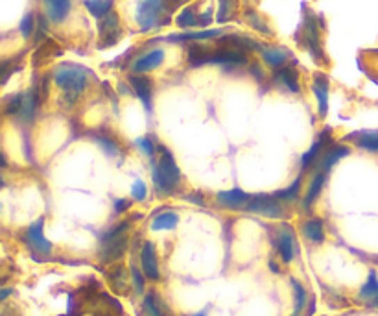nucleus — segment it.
Wrapping results in <instances>:
<instances>
[{
  "label": "nucleus",
  "mask_w": 378,
  "mask_h": 316,
  "mask_svg": "<svg viewBox=\"0 0 378 316\" xmlns=\"http://www.w3.org/2000/svg\"><path fill=\"white\" fill-rule=\"evenodd\" d=\"M137 146L141 148V152L144 153V156H148L150 159H153V156H155V144H153V141L150 137H141L137 139Z\"/></svg>",
  "instance_id": "obj_40"
},
{
  "label": "nucleus",
  "mask_w": 378,
  "mask_h": 316,
  "mask_svg": "<svg viewBox=\"0 0 378 316\" xmlns=\"http://www.w3.org/2000/svg\"><path fill=\"white\" fill-rule=\"evenodd\" d=\"M161 158L153 161L152 165V179L159 195H172L178 183L181 181V170H179L173 153L166 146L157 148Z\"/></svg>",
  "instance_id": "obj_1"
},
{
  "label": "nucleus",
  "mask_w": 378,
  "mask_h": 316,
  "mask_svg": "<svg viewBox=\"0 0 378 316\" xmlns=\"http://www.w3.org/2000/svg\"><path fill=\"white\" fill-rule=\"evenodd\" d=\"M178 27L181 28H192V27H200V15H198V8L196 6H187L181 13L178 15Z\"/></svg>",
  "instance_id": "obj_27"
},
{
  "label": "nucleus",
  "mask_w": 378,
  "mask_h": 316,
  "mask_svg": "<svg viewBox=\"0 0 378 316\" xmlns=\"http://www.w3.org/2000/svg\"><path fill=\"white\" fill-rule=\"evenodd\" d=\"M96 142L100 144V148L104 150L109 158H115V156H118V152H120V148H118V144H116L115 139H111L109 135H96Z\"/></svg>",
  "instance_id": "obj_33"
},
{
  "label": "nucleus",
  "mask_w": 378,
  "mask_h": 316,
  "mask_svg": "<svg viewBox=\"0 0 378 316\" xmlns=\"http://www.w3.org/2000/svg\"><path fill=\"white\" fill-rule=\"evenodd\" d=\"M48 19L56 24L63 22L70 13V0H45Z\"/></svg>",
  "instance_id": "obj_19"
},
{
  "label": "nucleus",
  "mask_w": 378,
  "mask_h": 316,
  "mask_svg": "<svg viewBox=\"0 0 378 316\" xmlns=\"http://www.w3.org/2000/svg\"><path fill=\"white\" fill-rule=\"evenodd\" d=\"M207 313H209V311H207V309H203L201 313H198V315H192V316H207Z\"/></svg>",
  "instance_id": "obj_46"
},
{
  "label": "nucleus",
  "mask_w": 378,
  "mask_h": 316,
  "mask_svg": "<svg viewBox=\"0 0 378 316\" xmlns=\"http://www.w3.org/2000/svg\"><path fill=\"white\" fill-rule=\"evenodd\" d=\"M237 11V0H220V10H218V22L231 21Z\"/></svg>",
  "instance_id": "obj_32"
},
{
  "label": "nucleus",
  "mask_w": 378,
  "mask_h": 316,
  "mask_svg": "<svg viewBox=\"0 0 378 316\" xmlns=\"http://www.w3.org/2000/svg\"><path fill=\"white\" fill-rule=\"evenodd\" d=\"M358 148H362L365 152L378 153V130H365V132H358L354 135H349Z\"/></svg>",
  "instance_id": "obj_20"
},
{
  "label": "nucleus",
  "mask_w": 378,
  "mask_h": 316,
  "mask_svg": "<svg viewBox=\"0 0 378 316\" xmlns=\"http://www.w3.org/2000/svg\"><path fill=\"white\" fill-rule=\"evenodd\" d=\"M179 224V215L173 213V211H164V213H159L152 222L153 232H168Z\"/></svg>",
  "instance_id": "obj_24"
},
{
  "label": "nucleus",
  "mask_w": 378,
  "mask_h": 316,
  "mask_svg": "<svg viewBox=\"0 0 378 316\" xmlns=\"http://www.w3.org/2000/svg\"><path fill=\"white\" fill-rule=\"evenodd\" d=\"M326 174H329V172H325V170H317V172H315L312 181H310L305 198H303V209H310V206L317 200V196L321 195V190L325 187Z\"/></svg>",
  "instance_id": "obj_16"
},
{
  "label": "nucleus",
  "mask_w": 378,
  "mask_h": 316,
  "mask_svg": "<svg viewBox=\"0 0 378 316\" xmlns=\"http://www.w3.org/2000/svg\"><path fill=\"white\" fill-rule=\"evenodd\" d=\"M129 84H132L135 95L142 100V104L146 105V110L152 111V91H153L152 80L146 78V76L132 74V76H129Z\"/></svg>",
  "instance_id": "obj_12"
},
{
  "label": "nucleus",
  "mask_w": 378,
  "mask_h": 316,
  "mask_svg": "<svg viewBox=\"0 0 378 316\" xmlns=\"http://www.w3.org/2000/svg\"><path fill=\"white\" fill-rule=\"evenodd\" d=\"M277 250L281 253L284 263H292L295 257V241H294V233L290 232L288 227L281 230L277 235Z\"/></svg>",
  "instance_id": "obj_15"
},
{
  "label": "nucleus",
  "mask_w": 378,
  "mask_h": 316,
  "mask_svg": "<svg viewBox=\"0 0 378 316\" xmlns=\"http://www.w3.org/2000/svg\"><path fill=\"white\" fill-rule=\"evenodd\" d=\"M210 48L203 47V45H190L189 47V63L192 67H201V65L209 63Z\"/></svg>",
  "instance_id": "obj_25"
},
{
  "label": "nucleus",
  "mask_w": 378,
  "mask_h": 316,
  "mask_svg": "<svg viewBox=\"0 0 378 316\" xmlns=\"http://www.w3.org/2000/svg\"><path fill=\"white\" fill-rule=\"evenodd\" d=\"M89 70L79 65L65 63L59 65L58 69L54 70V82L58 85L59 89L63 91L65 95L78 96L81 91L87 87L89 82Z\"/></svg>",
  "instance_id": "obj_2"
},
{
  "label": "nucleus",
  "mask_w": 378,
  "mask_h": 316,
  "mask_svg": "<svg viewBox=\"0 0 378 316\" xmlns=\"http://www.w3.org/2000/svg\"><path fill=\"white\" fill-rule=\"evenodd\" d=\"M246 211L251 213H260L268 218H281L284 216V207L278 198L274 195H255L246 206Z\"/></svg>",
  "instance_id": "obj_5"
},
{
  "label": "nucleus",
  "mask_w": 378,
  "mask_h": 316,
  "mask_svg": "<svg viewBox=\"0 0 378 316\" xmlns=\"http://www.w3.org/2000/svg\"><path fill=\"white\" fill-rule=\"evenodd\" d=\"M163 10H166L164 0H139L135 19H137L141 32H150L159 24H163V21H161Z\"/></svg>",
  "instance_id": "obj_4"
},
{
  "label": "nucleus",
  "mask_w": 378,
  "mask_h": 316,
  "mask_svg": "<svg viewBox=\"0 0 378 316\" xmlns=\"http://www.w3.org/2000/svg\"><path fill=\"white\" fill-rule=\"evenodd\" d=\"M373 306H375V307H378V300H375V301H373Z\"/></svg>",
  "instance_id": "obj_47"
},
{
  "label": "nucleus",
  "mask_w": 378,
  "mask_h": 316,
  "mask_svg": "<svg viewBox=\"0 0 378 316\" xmlns=\"http://www.w3.org/2000/svg\"><path fill=\"white\" fill-rule=\"evenodd\" d=\"M303 235L312 243H323L325 241V227L321 218H308L303 224Z\"/></svg>",
  "instance_id": "obj_23"
},
{
  "label": "nucleus",
  "mask_w": 378,
  "mask_h": 316,
  "mask_svg": "<svg viewBox=\"0 0 378 316\" xmlns=\"http://www.w3.org/2000/svg\"><path fill=\"white\" fill-rule=\"evenodd\" d=\"M323 146H332V139L329 137V135H325V132H323L320 141H315L308 152L303 156V159H301V169L306 170L310 169V167H314L315 161H317V156H320L321 150H323Z\"/></svg>",
  "instance_id": "obj_21"
},
{
  "label": "nucleus",
  "mask_w": 378,
  "mask_h": 316,
  "mask_svg": "<svg viewBox=\"0 0 378 316\" xmlns=\"http://www.w3.org/2000/svg\"><path fill=\"white\" fill-rule=\"evenodd\" d=\"M127 207H129V200H124V198L115 200V211H118V213H124Z\"/></svg>",
  "instance_id": "obj_43"
},
{
  "label": "nucleus",
  "mask_w": 378,
  "mask_h": 316,
  "mask_svg": "<svg viewBox=\"0 0 378 316\" xmlns=\"http://www.w3.org/2000/svg\"><path fill=\"white\" fill-rule=\"evenodd\" d=\"M22 100H24V95L11 96L10 102L6 104V115H19L22 107Z\"/></svg>",
  "instance_id": "obj_39"
},
{
  "label": "nucleus",
  "mask_w": 378,
  "mask_h": 316,
  "mask_svg": "<svg viewBox=\"0 0 378 316\" xmlns=\"http://www.w3.org/2000/svg\"><path fill=\"white\" fill-rule=\"evenodd\" d=\"M10 294H11V289H2V292H0V300L4 301Z\"/></svg>",
  "instance_id": "obj_45"
},
{
  "label": "nucleus",
  "mask_w": 378,
  "mask_h": 316,
  "mask_svg": "<svg viewBox=\"0 0 378 316\" xmlns=\"http://www.w3.org/2000/svg\"><path fill=\"white\" fill-rule=\"evenodd\" d=\"M275 84L284 87V89H288L290 93H301V84H299V74L294 67H283V69H277L274 74Z\"/></svg>",
  "instance_id": "obj_13"
},
{
  "label": "nucleus",
  "mask_w": 378,
  "mask_h": 316,
  "mask_svg": "<svg viewBox=\"0 0 378 316\" xmlns=\"http://www.w3.org/2000/svg\"><path fill=\"white\" fill-rule=\"evenodd\" d=\"M111 285H113V289L116 290V292H124V290L127 289V283H126V272H124V269L122 266H118V269L111 274Z\"/></svg>",
  "instance_id": "obj_36"
},
{
  "label": "nucleus",
  "mask_w": 378,
  "mask_h": 316,
  "mask_svg": "<svg viewBox=\"0 0 378 316\" xmlns=\"http://www.w3.org/2000/svg\"><path fill=\"white\" fill-rule=\"evenodd\" d=\"M100 259L104 263H113L116 259H120L127 250V233L116 235V237L100 239Z\"/></svg>",
  "instance_id": "obj_8"
},
{
  "label": "nucleus",
  "mask_w": 378,
  "mask_h": 316,
  "mask_svg": "<svg viewBox=\"0 0 378 316\" xmlns=\"http://www.w3.org/2000/svg\"><path fill=\"white\" fill-rule=\"evenodd\" d=\"M299 189H301V176L295 179L294 183L290 185V187H286V189H283V190H277L274 196L275 198H278V200L294 202V200H297V196H299Z\"/></svg>",
  "instance_id": "obj_31"
},
{
  "label": "nucleus",
  "mask_w": 378,
  "mask_h": 316,
  "mask_svg": "<svg viewBox=\"0 0 378 316\" xmlns=\"http://www.w3.org/2000/svg\"><path fill=\"white\" fill-rule=\"evenodd\" d=\"M37 105H39V98H37V91L36 89L28 91L26 95H24V100H22L21 113L17 115V116H19V121H21L22 124H32L33 115H36Z\"/></svg>",
  "instance_id": "obj_22"
},
{
  "label": "nucleus",
  "mask_w": 378,
  "mask_h": 316,
  "mask_svg": "<svg viewBox=\"0 0 378 316\" xmlns=\"http://www.w3.org/2000/svg\"><path fill=\"white\" fill-rule=\"evenodd\" d=\"M33 30H36V19H33V13H26L22 17L21 21V33L24 39H28L30 36H33Z\"/></svg>",
  "instance_id": "obj_37"
},
{
  "label": "nucleus",
  "mask_w": 378,
  "mask_h": 316,
  "mask_svg": "<svg viewBox=\"0 0 378 316\" xmlns=\"http://www.w3.org/2000/svg\"><path fill=\"white\" fill-rule=\"evenodd\" d=\"M360 298L365 301H371L373 303L375 300H378V278H377V272H371L368 278V281H365V285H363L362 289H360Z\"/></svg>",
  "instance_id": "obj_28"
},
{
  "label": "nucleus",
  "mask_w": 378,
  "mask_h": 316,
  "mask_svg": "<svg viewBox=\"0 0 378 316\" xmlns=\"http://www.w3.org/2000/svg\"><path fill=\"white\" fill-rule=\"evenodd\" d=\"M312 91L317 98L320 116H325L329 111V78L325 74H315L314 82H312Z\"/></svg>",
  "instance_id": "obj_14"
},
{
  "label": "nucleus",
  "mask_w": 378,
  "mask_h": 316,
  "mask_svg": "<svg viewBox=\"0 0 378 316\" xmlns=\"http://www.w3.org/2000/svg\"><path fill=\"white\" fill-rule=\"evenodd\" d=\"M39 27H37V41H41L45 33H47V21H45V15H39Z\"/></svg>",
  "instance_id": "obj_42"
},
{
  "label": "nucleus",
  "mask_w": 378,
  "mask_h": 316,
  "mask_svg": "<svg viewBox=\"0 0 378 316\" xmlns=\"http://www.w3.org/2000/svg\"><path fill=\"white\" fill-rule=\"evenodd\" d=\"M187 200L192 202V204H198V206H200V207L205 206V202H203V198H201L200 193H194V195H189V196H187Z\"/></svg>",
  "instance_id": "obj_44"
},
{
  "label": "nucleus",
  "mask_w": 378,
  "mask_h": 316,
  "mask_svg": "<svg viewBox=\"0 0 378 316\" xmlns=\"http://www.w3.org/2000/svg\"><path fill=\"white\" fill-rule=\"evenodd\" d=\"M321 28L323 24H317L312 13L305 15L303 19V24L299 28V33H297V39L303 47L310 52V56L317 61V63H325V52H323V47H321Z\"/></svg>",
  "instance_id": "obj_3"
},
{
  "label": "nucleus",
  "mask_w": 378,
  "mask_h": 316,
  "mask_svg": "<svg viewBox=\"0 0 378 316\" xmlns=\"http://www.w3.org/2000/svg\"><path fill=\"white\" fill-rule=\"evenodd\" d=\"M260 52H262L264 61H266L269 67H274V69H283V67H286L290 59V52L283 47H268L262 48Z\"/></svg>",
  "instance_id": "obj_18"
},
{
  "label": "nucleus",
  "mask_w": 378,
  "mask_h": 316,
  "mask_svg": "<svg viewBox=\"0 0 378 316\" xmlns=\"http://www.w3.org/2000/svg\"><path fill=\"white\" fill-rule=\"evenodd\" d=\"M249 200H251V195H247L238 187L231 190H221L216 195V202L226 209H246Z\"/></svg>",
  "instance_id": "obj_10"
},
{
  "label": "nucleus",
  "mask_w": 378,
  "mask_h": 316,
  "mask_svg": "<svg viewBox=\"0 0 378 316\" xmlns=\"http://www.w3.org/2000/svg\"><path fill=\"white\" fill-rule=\"evenodd\" d=\"M85 8L96 19H104L107 13L113 11V0H85Z\"/></svg>",
  "instance_id": "obj_26"
},
{
  "label": "nucleus",
  "mask_w": 378,
  "mask_h": 316,
  "mask_svg": "<svg viewBox=\"0 0 378 316\" xmlns=\"http://www.w3.org/2000/svg\"><path fill=\"white\" fill-rule=\"evenodd\" d=\"M349 146H345V144H332L329 150L325 152V156L321 158L320 161V170H325V172H329V170L334 167L336 163H340V159L347 158L349 156Z\"/></svg>",
  "instance_id": "obj_17"
},
{
  "label": "nucleus",
  "mask_w": 378,
  "mask_h": 316,
  "mask_svg": "<svg viewBox=\"0 0 378 316\" xmlns=\"http://www.w3.org/2000/svg\"><path fill=\"white\" fill-rule=\"evenodd\" d=\"M100 43H98V47L100 48H109L113 45L118 43L120 39V19L116 15L115 11H111L104 19H100Z\"/></svg>",
  "instance_id": "obj_7"
},
{
  "label": "nucleus",
  "mask_w": 378,
  "mask_h": 316,
  "mask_svg": "<svg viewBox=\"0 0 378 316\" xmlns=\"http://www.w3.org/2000/svg\"><path fill=\"white\" fill-rule=\"evenodd\" d=\"M142 313H144V316H163V311L159 309L157 301H155V296L153 294L144 296V301H142Z\"/></svg>",
  "instance_id": "obj_35"
},
{
  "label": "nucleus",
  "mask_w": 378,
  "mask_h": 316,
  "mask_svg": "<svg viewBox=\"0 0 378 316\" xmlns=\"http://www.w3.org/2000/svg\"><path fill=\"white\" fill-rule=\"evenodd\" d=\"M142 274H144V272H141L137 266H132V280L133 285H135V292H137V294L144 292V278H146V276Z\"/></svg>",
  "instance_id": "obj_41"
},
{
  "label": "nucleus",
  "mask_w": 378,
  "mask_h": 316,
  "mask_svg": "<svg viewBox=\"0 0 378 316\" xmlns=\"http://www.w3.org/2000/svg\"><path fill=\"white\" fill-rule=\"evenodd\" d=\"M164 61V50L163 48H153L150 52L142 54L141 58L135 59V63L132 65V69L135 74L150 73V70L157 69L159 65Z\"/></svg>",
  "instance_id": "obj_11"
},
{
  "label": "nucleus",
  "mask_w": 378,
  "mask_h": 316,
  "mask_svg": "<svg viewBox=\"0 0 378 316\" xmlns=\"http://www.w3.org/2000/svg\"><path fill=\"white\" fill-rule=\"evenodd\" d=\"M146 195H148V187L146 183L142 181V179H135L132 185V198L137 202L146 200Z\"/></svg>",
  "instance_id": "obj_38"
},
{
  "label": "nucleus",
  "mask_w": 378,
  "mask_h": 316,
  "mask_svg": "<svg viewBox=\"0 0 378 316\" xmlns=\"http://www.w3.org/2000/svg\"><path fill=\"white\" fill-rule=\"evenodd\" d=\"M221 30H203V32H189V33H175L170 36L168 41H201V39H210V37L220 36Z\"/></svg>",
  "instance_id": "obj_29"
},
{
  "label": "nucleus",
  "mask_w": 378,
  "mask_h": 316,
  "mask_svg": "<svg viewBox=\"0 0 378 316\" xmlns=\"http://www.w3.org/2000/svg\"><path fill=\"white\" fill-rule=\"evenodd\" d=\"M45 218H37L33 224L26 227V232H24V241L28 243V246L32 248L33 252L41 253V255H48V253L52 252V243L45 237Z\"/></svg>",
  "instance_id": "obj_6"
},
{
  "label": "nucleus",
  "mask_w": 378,
  "mask_h": 316,
  "mask_svg": "<svg viewBox=\"0 0 378 316\" xmlns=\"http://www.w3.org/2000/svg\"><path fill=\"white\" fill-rule=\"evenodd\" d=\"M292 287H294V300H295L294 316H299L306 306V290L299 281L295 280H292Z\"/></svg>",
  "instance_id": "obj_30"
},
{
  "label": "nucleus",
  "mask_w": 378,
  "mask_h": 316,
  "mask_svg": "<svg viewBox=\"0 0 378 316\" xmlns=\"http://www.w3.org/2000/svg\"><path fill=\"white\" fill-rule=\"evenodd\" d=\"M247 21H249V24H251L255 30H258L260 33H268V36H274V32L269 30L268 22L264 21L262 17L258 15V13H255V11H247Z\"/></svg>",
  "instance_id": "obj_34"
},
{
  "label": "nucleus",
  "mask_w": 378,
  "mask_h": 316,
  "mask_svg": "<svg viewBox=\"0 0 378 316\" xmlns=\"http://www.w3.org/2000/svg\"><path fill=\"white\" fill-rule=\"evenodd\" d=\"M141 269L148 280L157 281L159 278H161V272H159L157 252H155V246H153V243H144V246H142Z\"/></svg>",
  "instance_id": "obj_9"
}]
</instances>
